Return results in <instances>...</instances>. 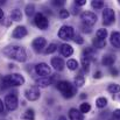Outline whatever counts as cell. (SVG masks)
Here are the masks:
<instances>
[{
    "instance_id": "1",
    "label": "cell",
    "mask_w": 120,
    "mask_h": 120,
    "mask_svg": "<svg viewBox=\"0 0 120 120\" xmlns=\"http://www.w3.org/2000/svg\"><path fill=\"white\" fill-rule=\"evenodd\" d=\"M2 52L8 58L18 61V62H25L27 60L26 50L22 47H19V45H8V47L4 48Z\"/></svg>"
},
{
    "instance_id": "2",
    "label": "cell",
    "mask_w": 120,
    "mask_h": 120,
    "mask_svg": "<svg viewBox=\"0 0 120 120\" xmlns=\"http://www.w3.org/2000/svg\"><path fill=\"white\" fill-rule=\"evenodd\" d=\"M56 87L61 91L64 98H72L75 94H77V87L72 85L71 83L67 80H60L56 83Z\"/></svg>"
},
{
    "instance_id": "3",
    "label": "cell",
    "mask_w": 120,
    "mask_h": 120,
    "mask_svg": "<svg viewBox=\"0 0 120 120\" xmlns=\"http://www.w3.org/2000/svg\"><path fill=\"white\" fill-rule=\"evenodd\" d=\"M25 83L23 76H21L20 74H12V75H7L5 76L1 80V86L4 87H11V86H20Z\"/></svg>"
},
{
    "instance_id": "4",
    "label": "cell",
    "mask_w": 120,
    "mask_h": 120,
    "mask_svg": "<svg viewBox=\"0 0 120 120\" xmlns=\"http://www.w3.org/2000/svg\"><path fill=\"white\" fill-rule=\"evenodd\" d=\"M74 36H75V32L71 26H62L58 30V38L61 40H74Z\"/></svg>"
},
{
    "instance_id": "5",
    "label": "cell",
    "mask_w": 120,
    "mask_h": 120,
    "mask_svg": "<svg viewBox=\"0 0 120 120\" xmlns=\"http://www.w3.org/2000/svg\"><path fill=\"white\" fill-rule=\"evenodd\" d=\"M5 105L6 107L9 110V111H14L18 109V105H19V100H18V97L15 93H9L5 97Z\"/></svg>"
},
{
    "instance_id": "6",
    "label": "cell",
    "mask_w": 120,
    "mask_h": 120,
    "mask_svg": "<svg viewBox=\"0 0 120 120\" xmlns=\"http://www.w3.org/2000/svg\"><path fill=\"white\" fill-rule=\"evenodd\" d=\"M34 23L38 28H40L42 30H45L49 26V21L47 19V16L42 13H38L35 14V18H34Z\"/></svg>"
},
{
    "instance_id": "7",
    "label": "cell",
    "mask_w": 120,
    "mask_h": 120,
    "mask_svg": "<svg viewBox=\"0 0 120 120\" xmlns=\"http://www.w3.org/2000/svg\"><path fill=\"white\" fill-rule=\"evenodd\" d=\"M80 19L83 20V23H85L87 26H91V27L97 22V15L93 12H89V11L83 12L80 14Z\"/></svg>"
},
{
    "instance_id": "8",
    "label": "cell",
    "mask_w": 120,
    "mask_h": 120,
    "mask_svg": "<svg viewBox=\"0 0 120 120\" xmlns=\"http://www.w3.org/2000/svg\"><path fill=\"white\" fill-rule=\"evenodd\" d=\"M103 19H104V25L105 26H110L116 21V14L112 8H105L103 11Z\"/></svg>"
},
{
    "instance_id": "9",
    "label": "cell",
    "mask_w": 120,
    "mask_h": 120,
    "mask_svg": "<svg viewBox=\"0 0 120 120\" xmlns=\"http://www.w3.org/2000/svg\"><path fill=\"white\" fill-rule=\"evenodd\" d=\"M25 94H26V98L30 101L38 100L40 98V89L38 86H30L25 91Z\"/></svg>"
},
{
    "instance_id": "10",
    "label": "cell",
    "mask_w": 120,
    "mask_h": 120,
    "mask_svg": "<svg viewBox=\"0 0 120 120\" xmlns=\"http://www.w3.org/2000/svg\"><path fill=\"white\" fill-rule=\"evenodd\" d=\"M35 72L41 77H48L51 74V69L47 63H39L35 67Z\"/></svg>"
},
{
    "instance_id": "11",
    "label": "cell",
    "mask_w": 120,
    "mask_h": 120,
    "mask_svg": "<svg viewBox=\"0 0 120 120\" xmlns=\"http://www.w3.org/2000/svg\"><path fill=\"white\" fill-rule=\"evenodd\" d=\"M45 45H47V41H45L44 38H36L35 40L33 41V43H32V47H33V49H34L36 52L42 51Z\"/></svg>"
},
{
    "instance_id": "12",
    "label": "cell",
    "mask_w": 120,
    "mask_h": 120,
    "mask_svg": "<svg viewBox=\"0 0 120 120\" xmlns=\"http://www.w3.org/2000/svg\"><path fill=\"white\" fill-rule=\"evenodd\" d=\"M27 34H28V32H27V28H26L25 26H18V27L13 30L12 36H13L14 39H23Z\"/></svg>"
},
{
    "instance_id": "13",
    "label": "cell",
    "mask_w": 120,
    "mask_h": 120,
    "mask_svg": "<svg viewBox=\"0 0 120 120\" xmlns=\"http://www.w3.org/2000/svg\"><path fill=\"white\" fill-rule=\"evenodd\" d=\"M51 67L56 71H61L64 68V61L61 57H52L51 58Z\"/></svg>"
},
{
    "instance_id": "14",
    "label": "cell",
    "mask_w": 120,
    "mask_h": 120,
    "mask_svg": "<svg viewBox=\"0 0 120 120\" xmlns=\"http://www.w3.org/2000/svg\"><path fill=\"white\" fill-rule=\"evenodd\" d=\"M60 50H61V54H62L64 57H70V56L74 54V48H72L70 44H68V43L62 44L61 48H60Z\"/></svg>"
},
{
    "instance_id": "15",
    "label": "cell",
    "mask_w": 120,
    "mask_h": 120,
    "mask_svg": "<svg viewBox=\"0 0 120 120\" xmlns=\"http://www.w3.org/2000/svg\"><path fill=\"white\" fill-rule=\"evenodd\" d=\"M110 41H111V44L114 48H120V33L119 32H113L111 34Z\"/></svg>"
},
{
    "instance_id": "16",
    "label": "cell",
    "mask_w": 120,
    "mask_h": 120,
    "mask_svg": "<svg viewBox=\"0 0 120 120\" xmlns=\"http://www.w3.org/2000/svg\"><path fill=\"white\" fill-rule=\"evenodd\" d=\"M69 118L70 120H84L83 113H80V111L76 110V109H71L69 111Z\"/></svg>"
},
{
    "instance_id": "17",
    "label": "cell",
    "mask_w": 120,
    "mask_h": 120,
    "mask_svg": "<svg viewBox=\"0 0 120 120\" xmlns=\"http://www.w3.org/2000/svg\"><path fill=\"white\" fill-rule=\"evenodd\" d=\"M52 83L51 77H40L39 79H36V84L38 87H47Z\"/></svg>"
},
{
    "instance_id": "18",
    "label": "cell",
    "mask_w": 120,
    "mask_h": 120,
    "mask_svg": "<svg viewBox=\"0 0 120 120\" xmlns=\"http://www.w3.org/2000/svg\"><path fill=\"white\" fill-rule=\"evenodd\" d=\"M114 62H116V56H114V55H111V54L105 55V56L103 57V60H101V63H103L104 65H106V67L113 65Z\"/></svg>"
},
{
    "instance_id": "19",
    "label": "cell",
    "mask_w": 120,
    "mask_h": 120,
    "mask_svg": "<svg viewBox=\"0 0 120 120\" xmlns=\"http://www.w3.org/2000/svg\"><path fill=\"white\" fill-rule=\"evenodd\" d=\"M83 57L84 58H87L90 61H94L96 60V57H94V50L92 48H90V47L85 48L83 50Z\"/></svg>"
},
{
    "instance_id": "20",
    "label": "cell",
    "mask_w": 120,
    "mask_h": 120,
    "mask_svg": "<svg viewBox=\"0 0 120 120\" xmlns=\"http://www.w3.org/2000/svg\"><path fill=\"white\" fill-rule=\"evenodd\" d=\"M22 119H25V120H35V112H34V110H33V109H28V110L23 113Z\"/></svg>"
},
{
    "instance_id": "21",
    "label": "cell",
    "mask_w": 120,
    "mask_h": 120,
    "mask_svg": "<svg viewBox=\"0 0 120 120\" xmlns=\"http://www.w3.org/2000/svg\"><path fill=\"white\" fill-rule=\"evenodd\" d=\"M11 19L14 21H21L22 20V14L20 9H13L11 13Z\"/></svg>"
},
{
    "instance_id": "22",
    "label": "cell",
    "mask_w": 120,
    "mask_h": 120,
    "mask_svg": "<svg viewBox=\"0 0 120 120\" xmlns=\"http://www.w3.org/2000/svg\"><path fill=\"white\" fill-rule=\"evenodd\" d=\"M74 83H75V86H76V87H80V86H83V85H84V83H85V78H84V76H83L82 74H78V75L75 77Z\"/></svg>"
},
{
    "instance_id": "23",
    "label": "cell",
    "mask_w": 120,
    "mask_h": 120,
    "mask_svg": "<svg viewBox=\"0 0 120 120\" xmlns=\"http://www.w3.org/2000/svg\"><path fill=\"white\" fill-rule=\"evenodd\" d=\"M92 43H93L94 48H97V49H101V48H104V47L106 45V41L100 40V39H98V38H97V39H93Z\"/></svg>"
},
{
    "instance_id": "24",
    "label": "cell",
    "mask_w": 120,
    "mask_h": 120,
    "mask_svg": "<svg viewBox=\"0 0 120 120\" xmlns=\"http://www.w3.org/2000/svg\"><path fill=\"white\" fill-rule=\"evenodd\" d=\"M96 105L99 107V109H104L106 105H107V99L105 97H100L96 100Z\"/></svg>"
},
{
    "instance_id": "25",
    "label": "cell",
    "mask_w": 120,
    "mask_h": 120,
    "mask_svg": "<svg viewBox=\"0 0 120 120\" xmlns=\"http://www.w3.org/2000/svg\"><path fill=\"white\" fill-rule=\"evenodd\" d=\"M107 90H109V92H111V93H118L120 92V85L119 84H110L109 85V87H107Z\"/></svg>"
},
{
    "instance_id": "26",
    "label": "cell",
    "mask_w": 120,
    "mask_h": 120,
    "mask_svg": "<svg viewBox=\"0 0 120 120\" xmlns=\"http://www.w3.org/2000/svg\"><path fill=\"white\" fill-rule=\"evenodd\" d=\"M106 36H107V30H106L105 28H100V29L97 30V38H98V39L105 40Z\"/></svg>"
},
{
    "instance_id": "27",
    "label": "cell",
    "mask_w": 120,
    "mask_h": 120,
    "mask_svg": "<svg viewBox=\"0 0 120 120\" xmlns=\"http://www.w3.org/2000/svg\"><path fill=\"white\" fill-rule=\"evenodd\" d=\"M67 65H68V68H69L70 70H76V69H78V62H77L76 60H69V61L67 62Z\"/></svg>"
},
{
    "instance_id": "28",
    "label": "cell",
    "mask_w": 120,
    "mask_h": 120,
    "mask_svg": "<svg viewBox=\"0 0 120 120\" xmlns=\"http://www.w3.org/2000/svg\"><path fill=\"white\" fill-rule=\"evenodd\" d=\"M90 110H91V105L90 104H87V103L80 104V106H79L80 113H87V112H90Z\"/></svg>"
},
{
    "instance_id": "29",
    "label": "cell",
    "mask_w": 120,
    "mask_h": 120,
    "mask_svg": "<svg viewBox=\"0 0 120 120\" xmlns=\"http://www.w3.org/2000/svg\"><path fill=\"white\" fill-rule=\"evenodd\" d=\"M91 6L93 8H96V9H101L104 7V1H101V0H93L91 2Z\"/></svg>"
},
{
    "instance_id": "30",
    "label": "cell",
    "mask_w": 120,
    "mask_h": 120,
    "mask_svg": "<svg viewBox=\"0 0 120 120\" xmlns=\"http://www.w3.org/2000/svg\"><path fill=\"white\" fill-rule=\"evenodd\" d=\"M34 12H35V7L33 4H29L26 6V15L27 16H32L34 14Z\"/></svg>"
},
{
    "instance_id": "31",
    "label": "cell",
    "mask_w": 120,
    "mask_h": 120,
    "mask_svg": "<svg viewBox=\"0 0 120 120\" xmlns=\"http://www.w3.org/2000/svg\"><path fill=\"white\" fill-rule=\"evenodd\" d=\"M56 50H57V44L50 43V44L47 47V49H45L44 51H45V54H52V52H55Z\"/></svg>"
},
{
    "instance_id": "32",
    "label": "cell",
    "mask_w": 120,
    "mask_h": 120,
    "mask_svg": "<svg viewBox=\"0 0 120 120\" xmlns=\"http://www.w3.org/2000/svg\"><path fill=\"white\" fill-rule=\"evenodd\" d=\"M90 60H87V58H82V67H83V69H84V71H89V68H90Z\"/></svg>"
},
{
    "instance_id": "33",
    "label": "cell",
    "mask_w": 120,
    "mask_h": 120,
    "mask_svg": "<svg viewBox=\"0 0 120 120\" xmlns=\"http://www.w3.org/2000/svg\"><path fill=\"white\" fill-rule=\"evenodd\" d=\"M69 15H70V12H69L68 9H64V8H63V9L60 11V18H61V19H67Z\"/></svg>"
},
{
    "instance_id": "34",
    "label": "cell",
    "mask_w": 120,
    "mask_h": 120,
    "mask_svg": "<svg viewBox=\"0 0 120 120\" xmlns=\"http://www.w3.org/2000/svg\"><path fill=\"white\" fill-rule=\"evenodd\" d=\"M82 30H83L84 33H91V32H92V28H91V26H87V25L83 23V25H82Z\"/></svg>"
},
{
    "instance_id": "35",
    "label": "cell",
    "mask_w": 120,
    "mask_h": 120,
    "mask_svg": "<svg viewBox=\"0 0 120 120\" xmlns=\"http://www.w3.org/2000/svg\"><path fill=\"white\" fill-rule=\"evenodd\" d=\"M74 41H75L77 44H83V43H84V39H83L80 35H75V36H74Z\"/></svg>"
},
{
    "instance_id": "36",
    "label": "cell",
    "mask_w": 120,
    "mask_h": 120,
    "mask_svg": "<svg viewBox=\"0 0 120 120\" xmlns=\"http://www.w3.org/2000/svg\"><path fill=\"white\" fill-rule=\"evenodd\" d=\"M51 4H52L54 6H57V7H58V6H63V5L65 4V1H63V0H60V1H52Z\"/></svg>"
},
{
    "instance_id": "37",
    "label": "cell",
    "mask_w": 120,
    "mask_h": 120,
    "mask_svg": "<svg viewBox=\"0 0 120 120\" xmlns=\"http://www.w3.org/2000/svg\"><path fill=\"white\" fill-rule=\"evenodd\" d=\"M113 118H116V119H120V109H117V110L113 112Z\"/></svg>"
},
{
    "instance_id": "38",
    "label": "cell",
    "mask_w": 120,
    "mask_h": 120,
    "mask_svg": "<svg viewBox=\"0 0 120 120\" xmlns=\"http://www.w3.org/2000/svg\"><path fill=\"white\" fill-rule=\"evenodd\" d=\"M78 13H79V8H78V7L76 8V4H75V5L72 6V14H74V15H77Z\"/></svg>"
},
{
    "instance_id": "39",
    "label": "cell",
    "mask_w": 120,
    "mask_h": 120,
    "mask_svg": "<svg viewBox=\"0 0 120 120\" xmlns=\"http://www.w3.org/2000/svg\"><path fill=\"white\" fill-rule=\"evenodd\" d=\"M77 6H84L85 4H86V1L85 0H76V2H75Z\"/></svg>"
},
{
    "instance_id": "40",
    "label": "cell",
    "mask_w": 120,
    "mask_h": 120,
    "mask_svg": "<svg viewBox=\"0 0 120 120\" xmlns=\"http://www.w3.org/2000/svg\"><path fill=\"white\" fill-rule=\"evenodd\" d=\"M110 72H111L112 76H117V75H118V70H117V69H113V68L110 69Z\"/></svg>"
},
{
    "instance_id": "41",
    "label": "cell",
    "mask_w": 120,
    "mask_h": 120,
    "mask_svg": "<svg viewBox=\"0 0 120 120\" xmlns=\"http://www.w3.org/2000/svg\"><path fill=\"white\" fill-rule=\"evenodd\" d=\"M4 109H5V103H2V100L0 99V113L4 112Z\"/></svg>"
},
{
    "instance_id": "42",
    "label": "cell",
    "mask_w": 120,
    "mask_h": 120,
    "mask_svg": "<svg viewBox=\"0 0 120 120\" xmlns=\"http://www.w3.org/2000/svg\"><path fill=\"white\" fill-rule=\"evenodd\" d=\"M2 22H4V23H5V25H6V26H9V25H11V22H12V21H11V20H9V19H4V20H2Z\"/></svg>"
},
{
    "instance_id": "43",
    "label": "cell",
    "mask_w": 120,
    "mask_h": 120,
    "mask_svg": "<svg viewBox=\"0 0 120 120\" xmlns=\"http://www.w3.org/2000/svg\"><path fill=\"white\" fill-rule=\"evenodd\" d=\"M101 75H103V74H101L100 71H97V72L94 74V76H93V77H94V78H100V77H101Z\"/></svg>"
},
{
    "instance_id": "44",
    "label": "cell",
    "mask_w": 120,
    "mask_h": 120,
    "mask_svg": "<svg viewBox=\"0 0 120 120\" xmlns=\"http://www.w3.org/2000/svg\"><path fill=\"white\" fill-rule=\"evenodd\" d=\"M2 18H4V11L0 8V19H2Z\"/></svg>"
},
{
    "instance_id": "45",
    "label": "cell",
    "mask_w": 120,
    "mask_h": 120,
    "mask_svg": "<svg viewBox=\"0 0 120 120\" xmlns=\"http://www.w3.org/2000/svg\"><path fill=\"white\" fill-rule=\"evenodd\" d=\"M80 98H82V99H84V98H86V94H85V93H82V96H80Z\"/></svg>"
},
{
    "instance_id": "46",
    "label": "cell",
    "mask_w": 120,
    "mask_h": 120,
    "mask_svg": "<svg viewBox=\"0 0 120 120\" xmlns=\"http://www.w3.org/2000/svg\"><path fill=\"white\" fill-rule=\"evenodd\" d=\"M58 120H67V118H65V117H60Z\"/></svg>"
},
{
    "instance_id": "47",
    "label": "cell",
    "mask_w": 120,
    "mask_h": 120,
    "mask_svg": "<svg viewBox=\"0 0 120 120\" xmlns=\"http://www.w3.org/2000/svg\"><path fill=\"white\" fill-rule=\"evenodd\" d=\"M4 4H5V1H4V0L1 1V0H0V5H4Z\"/></svg>"
},
{
    "instance_id": "48",
    "label": "cell",
    "mask_w": 120,
    "mask_h": 120,
    "mask_svg": "<svg viewBox=\"0 0 120 120\" xmlns=\"http://www.w3.org/2000/svg\"><path fill=\"white\" fill-rule=\"evenodd\" d=\"M111 120H120V119H116V118H113V119H111Z\"/></svg>"
},
{
    "instance_id": "49",
    "label": "cell",
    "mask_w": 120,
    "mask_h": 120,
    "mask_svg": "<svg viewBox=\"0 0 120 120\" xmlns=\"http://www.w3.org/2000/svg\"><path fill=\"white\" fill-rule=\"evenodd\" d=\"M119 4H120V0H119Z\"/></svg>"
}]
</instances>
